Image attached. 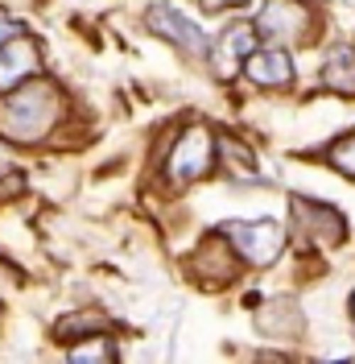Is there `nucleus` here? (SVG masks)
<instances>
[{
    "mask_svg": "<svg viewBox=\"0 0 355 364\" xmlns=\"http://www.w3.org/2000/svg\"><path fill=\"white\" fill-rule=\"evenodd\" d=\"M62 87L54 79H25L0 100V136L13 145H38L62 120Z\"/></svg>",
    "mask_w": 355,
    "mask_h": 364,
    "instance_id": "obj_1",
    "label": "nucleus"
},
{
    "mask_svg": "<svg viewBox=\"0 0 355 364\" xmlns=\"http://www.w3.org/2000/svg\"><path fill=\"white\" fill-rule=\"evenodd\" d=\"M215 136L211 129H202V124H190V129H182L178 141L170 145V154H165V178L170 186H190V182H199L211 174V166H215Z\"/></svg>",
    "mask_w": 355,
    "mask_h": 364,
    "instance_id": "obj_2",
    "label": "nucleus"
},
{
    "mask_svg": "<svg viewBox=\"0 0 355 364\" xmlns=\"http://www.w3.org/2000/svg\"><path fill=\"white\" fill-rule=\"evenodd\" d=\"M219 232L227 236V245L256 269L273 265L281 257V249H285V228L277 220H227Z\"/></svg>",
    "mask_w": 355,
    "mask_h": 364,
    "instance_id": "obj_3",
    "label": "nucleus"
},
{
    "mask_svg": "<svg viewBox=\"0 0 355 364\" xmlns=\"http://www.w3.org/2000/svg\"><path fill=\"white\" fill-rule=\"evenodd\" d=\"M310 4H302V0H265L261 4V13H256V33L268 38V42L277 46H297L310 38Z\"/></svg>",
    "mask_w": 355,
    "mask_h": 364,
    "instance_id": "obj_4",
    "label": "nucleus"
},
{
    "mask_svg": "<svg viewBox=\"0 0 355 364\" xmlns=\"http://www.w3.org/2000/svg\"><path fill=\"white\" fill-rule=\"evenodd\" d=\"M145 25L153 29L157 38L174 42L182 54H207V50H211L207 33H202V29L190 21L182 9H174L170 0H161V4H149V13H145Z\"/></svg>",
    "mask_w": 355,
    "mask_h": 364,
    "instance_id": "obj_5",
    "label": "nucleus"
},
{
    "mask_svg": "<svg viewBox=\"0 0 355 364\" xmlns=\"http://www.w3.org/2000/svg\"><path fill=\"white\" fill-rule=\"evenodd\" d=\"M289 211H293V228H297L310 245H318V249H334V245L347 236V220L327 203H314V199H302V195H297V199L289 203Z\"/></svg>",
    "mask_w": 355,
    "mask_h": 364,
    "instance_id": "obj_6",
    "label": "nucleus"
},
{
    "mask_svg": "<svg viewBox=\"0 0 355 364\" xmlns=\"http://www.w3.org/2000/svg\"><path fill=\"white\" fill-rule=\"evenodd\" d=\"M256 25H227L219 33V42L211 46L207 54H211V70H215V79H236L240 70H244V58L256 50Z\"/></svg>",
    "mask_w": 355,
    "mask_h": 364,
    "instance_id": "obj_7",
    "label": "nucleus"
},
{
    "mask_svg": "<svg viewBox=\"0 0 355 364\" xmlns=\"http://www.w3.org/2000/svg\"><path fill=\"white\" fill-rule=\"evenodd\" d=\"M244 75L256 83V87H273V91H281L293 83V58H289V50L285 46H277V42H268V46H256L252 54L244 58Z\"/></svg>",
    "mask_w": 355,
    "mask_h": 364,
    "instance_id": "obj_8",
    "label": "nucleus"
},
{
    "mask_svg": "<svg viewBox=\"0 0 355 364\" xmlns=\"http://www.w3.org/2000/svg\"><path fill=\"white\" fill-rule=\"evenodd\" d=\"M42 70V46L33 42V38H25L17 33L13 42L0 46V91L17 87L25 79H33Z\"/></svg>",
    "mask_w": 355,
    "mask_h": 364,
    "instance_id": "obj_9",
    "label": "nucleus"
},
{
    "mask_svg": "<svg viewBox=\"0 0 355 364\" xmlns=\"http://www.w3.org/2000/svg\"><path fill=\"white\" fill-rule=\"evenodd\" d=\"M322 87L334 91V95H347V100H355V50H347V46H334V50H327V58H322Z\"/></svg>",
    "mask_w": 355,
    "mask_h": 364,
    "instance_id": "obj_10",
    "label": "nucleus"
},
{
    "mask_svg": "<svg viewBox=\"0 0 355 364\" xmlns=\"http://www.w3.org/2000/svg\"><path fill=\"white\" fill-rule=\"evenodd\" d=\"M236 273L231 265V249H227V236H211V240H202L199 252H195V277L202 282H227Z\"/></svg>",
    "mask_w": 355,
    "mask_h": 364,
    "instance_id": "obj_11",
    "label": "nucleus"
},
{
    "mask_svg": "<svg viewBox=\"0 0 355 364\" xmlns=\"http://www.w3.org/2000/svg\"><path fill=\"white\" fill-rule=\"evenodd\" d=\"M215 145H219V158H223V166H227V174H231V178L252 182L256 174H261V166H256V154L248 149L240 136H219Z\"/></svg>",
    "mask_w": 355,
    "mask_h": 364,
    "instance_id": "obj_12",
    "label": "nucleus"
},
{
    "mask_svg": "<svg viewBox=\"0 0 355 364\" xmlns=\"http://www.w3.org/2000/svg\"><path fill=\"white\" fill-rule=\"evenodd\" d=\"M70 364H91V360H116V343L104 336V331H95L87 340H70Z\"/></svg>",
    "mask_w": 355,
    "mask_h": 364,
    "instance_id": "obj_13",
    "label": "nucleus"
},
{
    "mask_svg": "<svg viewBox=\"0 0 355 364\" xmlns=\"http://www.w3.org/2000/svg\"><path fill=\"white\" fill-rule=\"evenodd\" d=\"M95 331H108V318L99 311H79V315L58 318V336L62 340H79V336H95Z\"/></svg>",
    "mask_w": 355,
    "mask_h": 364,
    "instance_id": "obj_14",
    "label": "nucleus"
},
{
    "mask_svg": "<svg viewBox=\"0 0 355 364\" xmlns=\"http://www.w3.org/2000/svg\"><path fill=\"white\" fill-rule=\"evenodd\" d=\"M327 161H331L339 174H347V178H355V133L339 136L331 149H327Z\"/></svg>",
    "mask_w": 355,
    "mask_h": 364,
    "instance_id": "obj_15",
    "label": "nucleus"
},
{
    "mask_svg": "<svg viewBox=\"0 0 355 364\" xmlns=\"http://www.w3.org/2000/svg\"><path fill=\"white\" fill-rule=\"evenodd\" d=\"M25 191V178L21 174H9V178H0V203H9L13 195H21Z\"/></svg>",
    "mask_w": 355,
    "mask_h": 364,
    "instance_id": "obj_16",
    "label": "nucleus"
},
{
    "mask_svg": "<svg viewBox=\"0 0 355 364\" xmlns=\"http://www.w3.org/2000/svg\"><path fill=\"white\" fill-rule=\"evenodd\" d=\"M17 33H21V25L13 21V17H9L4 9H0V46H4V42H13Z\"/></svg>",
    "mask_w": 355,
    "mask_h": 364,
    "instance_id": "obj_17",
    "label": "nucleus"
},
{
    "mask_svg": "<svg viewBox=\"0 0 355 364\" xmlns=\"http://www.w3.org/2000/svg\"><path fill=\"white\" fill-rule=\"evenodd\" d=\"M227 4H231V9H240V4H248V0H202V9H207V13H219V9H227Z\"/></svg>",
    "mask_w": 355,
    "mask_h": 364,
    "instance_id": "obj_18",
    "label": "nucleus"
}]
</instances>
